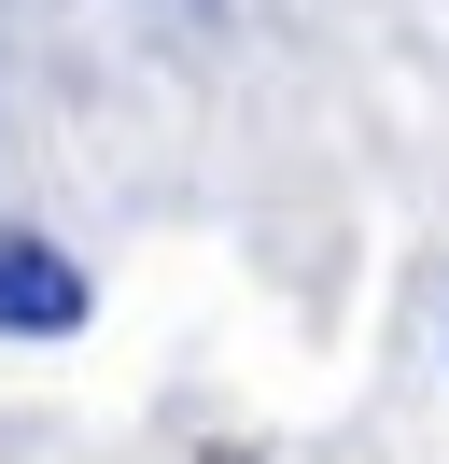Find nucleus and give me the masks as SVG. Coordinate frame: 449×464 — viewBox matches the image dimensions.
Returning <instances> with one entry per match:
<instances>
[{
  "mask_svg": "<svg viewBox=\"0 0 449 464\" xmlns=\"http://www.w3.org/2000/svg\"><path fill=\"white\" fill-rule=\"evenodd\" d=\"M84 310H99V282L43 226H0V338H84Z\"/></svg>",
  "mask_w": 449,
  "mask_h": 464,
  "instance_id": "f257e3e1",
  "label": "nucleus"
}]
</instances>
